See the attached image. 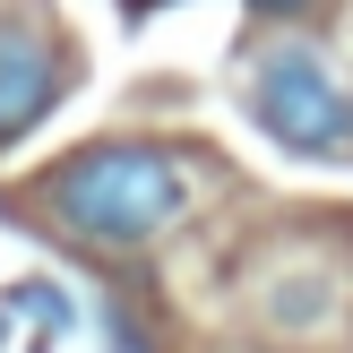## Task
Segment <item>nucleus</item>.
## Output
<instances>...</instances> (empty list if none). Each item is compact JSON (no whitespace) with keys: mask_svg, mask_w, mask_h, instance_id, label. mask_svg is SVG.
<instances>
[{"mask_svg":"<svg viewBox=\"0 0 353 353\" xmlns=\"http://www.w3.org/2000/svg\"><path fill=\"white\" fill-rule=\"evenodd\" d=\"M34 207H43L69 241L138 250V241L172 233V224L199 207V172H190V155L155 147V138H95V147L61 155V164L34 181Z\"/></svg>","mask_w":353,"mask_h":353,"instance_id":"obj_1","label":"nucleus"},{"mask_svg":"<svg viewBox=\"0 0 353 353\" xmlns=\"http://www.w3.org/2000/svg\"><path fill=\"white\" fill-rule=\"evenodd\" d=\"M250 121L285 155H319V164L353 155V95L319 43H268L250 61Z\"/></svg>","mask_w":353,"mask_h":353,"instance_id":"obj_2","label":"nucleus"},{"mask_svg":"<svg viewBox=\"0 0 353 353\" xmlns=\"http://www.w3.org/2000/svg\"><path fill=\"white\" fill-rule=\"evenodd\" d=\"M61 103V52L43 43V26L17 9H0V147L26 138L34 121Z\"/></svg>","mask_w":353,"mask_h":353,"instance_id":"obj_3","label":"nucleus"},{"mask_svg":"<svg viewBox=\"0 0 353 353\" xmlns=\"http://www.w3.org/2000/svg\"><path fill=\"white\" fill-rule=\"evenodd\" d=\"M9 310H17V319H34L43 336H61V327H78V302H69V293L52 285V276H26V285L9 293Z\"/></svg>","mask_w":353,"mask_h":353,"instance_id":"obj_4","label":"nucleus"},{"mask_svg":"<svg viewBox=\"0 0 353 353\" xmlns=\"http://www.w3.org/2000/svg\"><path fill=\"white\" fill-rule=\"evenodd\" d=\"M250 17H293V9H310V0H241Z\"/></svg>","mask_w":353,"mask_h":353,"instance_id":"obj_5","label":"nucleus"},{"mask_svg":"<svg viewBox=\"0 0 353 353\" xmlns=\"http://www.w3.org/2000/svg\"><path fill=\"white\" fill-rule=\"evenodd\" d=\"M121 9H130V17H147V9H172V0H121Z\"/></svg>","mask_w":353,"mask_h":353,"instance_id":"obj_6","label":"nucleus"},{"mask_svg":"<svg viewBox=\"0 0 353 353\" xmlns=\"http://www.w3.org/2000/svg\"><path fill=\"white\" fill-rule=\"evenodd\" d=\"M0 345H9V310H0Z\"/></svg>","mask_w":353,"mask_h":353,"instance_id":"obj_7","label":"nucleus"}]
</instances>
